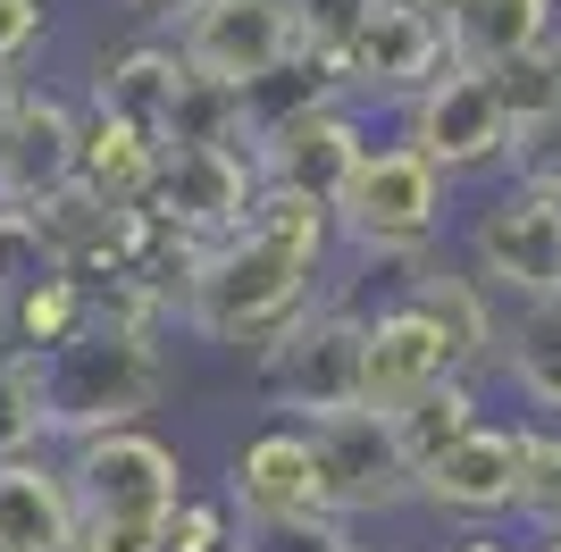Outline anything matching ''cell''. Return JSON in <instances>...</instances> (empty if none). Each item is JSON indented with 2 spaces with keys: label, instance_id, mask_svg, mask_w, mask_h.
Here are the masks:
<instances>
[{
  "label": "cell",
  "instance_id": "cell-1",
  "mask_svg": "<svg viewBox=\"0 0 561 552\" xmlns=\"http://www.w3.org/2000/svg\"><path fill=\"white\" fill-rule=\"evenodd\" d=\"M328 243H335L328 202L285 193V184H260V202L243 209V227H227L210 252H202L176 319L218 352H260L277 326H294L310 301L328 294Z\"/></svg>",
  "mask_w": 561,
  "mask_h": 552
},
{
  "label": "cell",
  "instance_id": "cell-2",
  "mask_svg": "<svg viewBox=\"0 0 561 552\" xmlns=\"http://www.w3.org/2000/svg\"><path fill=\"white\" fill-rule=\"evenodd\" d=\"M34 377H43L50 444H76V436L135 427L142 411H160L168 352H160V326H126V319H93V310H84L76 335L34 352Z\"/></svg>",
  "mask_w": 561,
  "mask_h": 552
},
{
  "label": "cell",
  "instance_id": "cell-3",
  "mask_svg": "<svg viewBox=\"0 0 561 552\" xmlns=\"http://www.w3.org/2000/svg\"><path fill=\"white\" fill-rule=\"evenodd\" d=\"M59 460H68V485H76V552H160V528L185 494L176 444L135 418V427L76 436Z\"/></svg>",
  "mask_w": 561,
  "mask_h": 552
},
{
  "label": "cell",
  "instance_id": "cell-4",
  "mask_svg": "<svg viewBox=\"0 0 561 552\" xmlns=\"http://www.w3.org/2000/svg\"><path fill=\"white\" fill-rule=\"evenodd\" d=\"M335 234H344L352 252H369V260H420L445 243L453 227V176L436 160H420L411 142H360V160H352V176L335 184V202H328Z\"/></svg>",
  "mask_w": 561,
  "mask_h": 552
},
{
  "label": "cell",
  "instance_id": "cell-5",
  "mask_svg": "<svg viewBox=\"0 0 561 552\" xmlns=\"http://www.w3.org/2000/svg\"><path fill=\"white\" fill-rule=\"evenodd\" d=\"M461 268L503 310L561 301V193L553 184L494 176V193L469 209V227H461Z\"/></svg>",
  "mask_w": 561,
  "mask_h": 552
},
{
  "label": "cell",
  "instance_id": "cell-6",
  "mask_svg": "<svg viewBox=\"0 0 561 552\" xmlns=\"http://www.w3.org/2000/svg\"><path fill=\"white\" fill-rule=\"evenodd\" d=\"M402 142H411L420 160H436L453 184H494L503 160H512V110H503L494 76L445 59V68L402 101Z\"/></svg>",
  "mask_w": 561,
  "mask_h": 552
},
{
  "label": "cell",
  "instance_id": "cell-7",
  "mask_svg": "<svg viewBox=\"0 0 561 552\" xmlns=\"http://www.w3.org/2000/svg\"><path fill=\"white\" fill-rule=\"evenodd\" d=\"M360 319L344 294H319L294 326H277L260 344V393L277 402L285 418H319L360 402Z\"/></svg>",
  "mask_w": 561,
  "mask_h": 552
},
{
  "label": "cell",
  "instance_id": "cell-8",
  "mask_svg": "<svg viewBox=\"0 0 561 552\" xmlns=\"http://www.w3.org/2000/svg\"><path fill=\"white\" fill-rule=\"evenodd\" d=\"M302 427H310V460H319V503L335 519H386V510L420 503V469H411L386 411L344 402V411H319Z\"/></svg>",
  "mask_w": 561,
  "mask_h": 552
},
{
  "label": "cell",
  "instance_id": "cell-9",
  "mask_svg": "<svg viewBox=\"0 0 561 552\" xmlns=\"http://www.w3.org/2000/svg\"><path fill=\"white\" fill-rule=\"evenodd\" d=\"M360 142H369L360 101L319 92V101H302V110H277L268 126H252V168H260V184H285V193L335 202V184L352 176Z\"/></svg>",
  "mask_w": 561,
  "mask_h": 552
},
{
  "label": "cell",
  "instance_id": "cell-10",
  "mask_svg": "<svg viewBox=\"0 0 561 552\" xmlns=\"http://www.w3.org/2000/svg\"><path fill=\"white\" fill-rule=\"evenodd\" d=\"M335 84H344V101H411V92L427 84V76L445 68V18L436 9H420V0H377L369 18H360V34H352L344 50L328 59Z\"/></svg>",
  "mask_w": 561,
  "mask_h": 552
},
{
  "label": "cell",
  "instance_id": "cell-11",
  "mask_svg": "<svg viewBox=\"0 0 561 552\" xmlns=\"http://www.w3.org/2000/svg\"><path fill=\"white\" fill-rule=\"evenodd\" d=\"M302 50V18L294 0H202L185 25H176V59L193 76H218V84H260L268 68H285Z\"/></svg>",
  "mask_w": 561,
  "mask_h": 552
},
{
  "label": "cell",
  "instance_id": "cell-12",
  "mask_svg": "<svg viewBox=\"0 0 561 552\" xmlns=\"http://www.w3.org/2000/svg\"><path fill=\"white\" fill-rule=\"evenodd\" d=\"M252 202H260L252 142H160V176H151V193H142V209L193 227L202 243H218L227 227H243Z\"/></svg>",
  "mask_w": 561,
  "mask_h": 552
},
{
  "label": "cell",
  "instance_id": "cell-13",
  "mask_svg": "<svg viewBox=\"0 0 561 552\" xmlns=\"http://www.w3.org/2000/svg\"><path fill=\"white\" fill-rule=\"evenodd\" d=\"M420 503L453 528H494V519H512L519 510V418H478L461 444L420 469Z\"/></svg>",
  "mask_w": 561,
  "mask_h": 552
},
{
  "label": "cell",
  "instance_id": "cell-14",
  "mask_svg": "<svg viewBox=\"0 0 561 552\" xmlns=\"http://www.w3.org/2000/svg\"><path fill=\"white\" fill-rule=\"evenodd\" d=\"M76 126H84V110H76L68 92L25 84V76H18V101H9V142H0V202L34 209L43 193H59V184L76 176Z\"/></svg>",
  "mask_w": 561,
  "mask_h": 552
},
{
  "label": "cell",
  "instance_id": "cell-15",
  "mask_svg": "<svg viewBox=\"0 0 561 552\" xmlns=\"http://www.w3.org/2000/svg\"><path fill=\"white\" fill-rule=\"evenodd\" d=\"M453 368V344L436 335L420 301H377L369 319H360V402L369 411H402L411 393H427L436 377Z\"/></svg>",
  "mask_w": 561,
  "mask_h": 552
},
{
  "label": "cell",
  "instance_id": "cell-16",
  "mask_svg": "<svg viewBox=\"0 0 561 552\" xmlns=\"http://www.w3.org/2000/svg\"><path fill=\"white\" fill-rule=\"evenodd\" d=\"M234 519H285V510H319V460H310V427L302 418H277V427H252V436L227 452V485Z\"/></svg>",
  "mask_w": 561,
  "mask_h": 552
},
{
  "label": "cell",
  "instance_id": "cell-17",
  "mask_svg": "<svg viewBox=\"0 0 561 552\" xmlns=\"http://www.w3.org/2000/svg\"><path fill=\"white\" fill-rule=\"evenodd\" d=\"M402 301H420L427 319H436V335L453 344V368H469V377H486L494 360H503V301L478 285V276L461 268V260H402Z\"/></svg>",
  "mask_w": 561,
  "mask_h": 552
},
{
  "label": "cell",
  "instance_id": "cell-18",
  "mask_svg": "<svg viewBox=\"0 0 561 552\" xmlns=\"http://www.w3.org/2000/svg\"><path fill=\"white\" fill-rule=\"evenodd\" d=\"M0 552H76V485L50 444L0 452Z\"/></svg>",
  "mask_w": 561,
  "mask_h": 552
},
{
  "label": "cell",
  "instance_id": "cell-19",
  "mask_svg": "<svg viewBox=\"0 0 561 552\" xmlns=\"http://www.w3.org/2000/svg\"><path fill=\"white\" fill-rule=\"evenodd\" d=\"M553 25H561V0H461V9L445 18V59L453 68L494 76L503 59L537 50Z\"/></svg>",
  "mask_w": 561,
  "mask_h": 552
},
{
  "label": "cell",
  "instance_id": "cell-20",
  "mask_svg": "<svg viewBox=\"0 0 561 552\" xmlns=\"http://www.w3.org/2000/svg\"><path fill=\"white\" fill-rule=\"evenodd\" d=\"M151 176H160V135L117 110H84V126H76V184H93L101 202L135 209L151 193Z\"/></svg>",
  "mask_w": 561,
  "mask_h": 552
},
{
  "label": "cell",
  "instance_id": "cell-21",
  "mask_svg": "<svg viewBox=\"0 0 561 552\" xmlns=\"http://www.w3.org/2000/svg\"><path fill=\"white\" fill-rule=\"evenodd\" d=\"M126 218L135 209H117V202H101L93 184H59V193H43L34 202V234H43V252L59 260V268H76V276H101L117 260V243H126Z\"/></svg>",
  "mask_w": 561,
  "mask_h": 552
},
{
  "label": "cell",
  "instance_id": "cell-22",
  "mask_svg": "<svg viewBox=\"0 0 561 552\" xmlns=\"http://www.w3.org/2000/svg\"><path fill=\"white\" fill-rule=\"evenodd\" d=\"M176 84H185L176 43H126V50H101L93 59V110H117L135 126H151V135H168Z\"/></svg>",
  "mask_w": 561,
  "mask_h": 552
},
{
  "label": "cell",
  "instance_id": "cell-23",
  "mask_svg": "<svg viewBox=\"0 0 561 552\" xmlns=\"http://www.w3.org/2000/svg\"><path fill=\"white\" fill-rule=\"evenodd\" d=\"M394 418V436H402V452H411V469H427V460L445 452V444H461L478 418H486V393H478V377L469 368H445L427 393H411L402 411H386Z\"/></svg>",
  "mask_w": 561,
  "mask_h": 552
},
{
  "label": "cell",
  "instance_id": "cell-24",
  "mask_svg": "<svg viewBox=\"0 0 561 552\" xmlns=\"http://www.w3.org/2000/svg\"><path fill=\"white\" fill-rule=\"evenodd\" d=\"M84 310H93L84 276L50 260V268H34L18 294H9V344L43 352V344H59V335H76V326H84Z\"/></svg>",
  "mask_w": 561,
  "mask_h": 552
},
{
  "label": "cell",
  "instance_id": "cell-25",
  "mask_svg": "<svg viewBox=\"0 0 561 552\" xmlns=\"http://www.w3.org/2000/svg\"><path fill=\"white\" fill-rule=\"evenodd\" d=\"M160 142H252V110H243V84H218V76H193L176 84V110H168Z\"/></svg>",
  "mask_w": 561,
  "mask_h": 552
},
{
  "label": "cell",
  "instance_id": "cell-26",
  "mask_svg": "<svg viewBox=\"0 0 561 552\" xmlns=\"http://www.w3.org/2000/svg\"><path fill=\"white\" fill-rule=\"evenodd\" d=\"M503 344H512V386L537 411H561V301L519 310V326H503Z\"/></svg>",
  "mask_w": 561,
  "mask_h": 552
},
{
  "label": "cell",
  "instance_id": "cell-27",
  "mask_svg": "<svg viewBox=\"0 0 561 552\" xmlns=\"http://www.w3.org/2000/svg\"><path fill=\"white\" fill-rule=\"evenodd\" d=\"M494 92H503L512 126H537V117H561V25L545 34L537 50L503 59V68H494Z\"/></svg>",
  "mask_w": 561,
  "mask_h": 552
},
{
  "label": "cell",
  "instance_id": "cell-28",
  "mask_svg": "<svg viewBox=\"0 0 561 552\" xmlns=\"http://www.w3.org/2000/svg\"><path fill=\"white\" fill-rule=\"evenodd\" d=\"M528 528H561V427L519 418V510Z\"/></svg>",
  "mask_w": 561,
  "mask_h": 552
},
{
  "label": "cell",
  "instance_id": "cell-29",
  "mask_svg": "<svg viewBox=\"0 0 561 552\" xmlns=\"http://www.w3.org/2000/svg\"><path fill=\"white\" fill-rule=\"evenodd\" d=\"M25 444H50L43 377H34V352L25 344H0V452H25Z\"/></svg>",
  "mask_w": 561,
  "mask_h": 552
},
{
  "label": "cell",
  "instance_id": "cell-30",
  "mask_svg": "<svg viewBox=\"0 0 561 552\" xmlns=\"http://www.w3.org/2000/svg\"><path fill=\"white\" fill-rule=\"evenodd\" d=\"M234 536H243V519H234L227 494H193L185 485L160 528V552H234Z\"/></svg>",
  "mask_w": 561,
  "mask_h": 552
},
{
  "label": "cell",
  "instance_id": "cell-31",
  "mask_svg": "<svg viewBox=\"0 0 561 552\" xmlns=\"http://www.w3.org/2000/svg\"><path fill=\"white\" fill-rule=\"evenodd\" d=\"M243 552H360V544H352V519L319 503V510H285V519H252Z\"/></svg>",
  "mask_w": 561,
  "mask_h": 552
},
{
  "label": "cell",
  "instance_id": "cell-32",
  "mask_svg": "<svg viewBox=\"0 0 561 552\" xmlns=\"http://www.w3.org/2000/svg\"><path fill=\"white\" fill-rule=\"evenodd\" d=\"M377 0H294V18H302V50H319V59H335V50L360 34V18H369Z\"/></svg>",
  "mask_w": 561,
  "mask_h": 552
},
{
  "label": "cell",
  "instance_id": "cell-33",
  "mask_svg": "<svg viewBox=\"0 0 561 552\" xmlns=\"http://www.w3.org/2000/svg\"><path fill=\"white\" fill-rule=\"evenodd\" d=\"M503 176H519V184H553V193H561V117L512 126V160H503Z\"/></svg>",
  "mask_w": 561,
  "mask_h": 552
},
{
  "label": "cell",
  "instance_id": "cell-34",
  "mask_svg": "<svg viewBox=\"0 0 561 552\" xmlns=\"http://www.w3.org/2000/svg\"><path fill=\"white\" fill-rule=\"evenodd\" d=\"M50 34V0H0V76H18Z\"/></svg>",
  "mask_w": 561,
  "mask_h": 552
},
{
  "label": "cell",
  "instance_id": "cell-35",
  "mask_svg": "<svg viewBox=\"0 0 561 552\" xmlns=\"http://www.w3.org/2000/svg\"><path fill=\"white\" fill-rule=\"evenodd\" d=\"M193 9H202V0H126V18H135V25H151V34H160V25L176 34V25H185Z\"/></svg>",
  "mask_w": 561,
  "mask_h": 552
},
{
  "label": "cell",
  "instance_id": "cell-36",
  "mask_svg": "<svg viewBox=\"0 0 561 552\" xmlns=\"http://www.w3.org/2000/svg\"><path fill=\"white\" fill-rule=\"evenodd\" d=\"M445 552H519V544H494V536H478V528H469L461 544H445Z\"/></svg>",
  "mask_w": 561,
  "mask_h": 552
},
{
  "label": "cell",
  "instance_id": "cell-37",
  "mask_svg": "<svg viewBox=\"0 0 561 552\" xmlns=\"http://www.w3.org/2000/svg\"><path fill=\"white\" fill-rule=\"evenodd\" d=\"M9 101H18V76H0V142H9Z\"/></svg>",
  "mask_w": 561,
  "mask_h": 552
},
{
  "label": "cell",
  "instance_id": "cell-38",
  "mask_svg": "<svg viewBox=\"0 0 561 552\" xmlns=\"http://www.w3.org/2000/svg\"><path fill=\"white\" fill-rule=\"evenodd\" d=\"M537 552H561V528H537Z\"/></svg>",
  "mask_w": 561,
  "mask_h": 552
},
{
  "label": "cell",
  "instance_id": "cell-39",
  "mask_svg": "<svg viewBox=\"0 0 561 552\" xmlns=\"http://www.w3.org/2000/svg\"><path fill=\"white\" fill-rule=\"evenodd\" d=\"M0 344H9V285H0Z\"/></svg>",
  "mask_w": 561,
  "mask_h": 552
},
{
  "label": "cell",
  "instance_id": "cell-40",
  "mask_svg": "<svg viewBox=\"0 0 561 552\" xmlns=\"http://www.w3.org/2000/svg\"><path fill=\"white\" fill-rule=\"evenodd\" d=\"M420 9H436V18H453V9H461V0H420Z\"/></svg>",
  "mask_w": 561,
  "mask_h": 552
},
{
  "label": "cell",
  "instance_id": "cell-41",
  "mask_svg": "<svg viewBox=\"0 0 561 552\" xmlns=\"http://www.w3.org/2000/svg\"><path fill=\"white\" fill-rule=\"evenodd\" d=\"M234 552H243V536H234Z\"/></svg>",
  "mask_w": 561,
  "mask_h": 552
}]
</instances>
